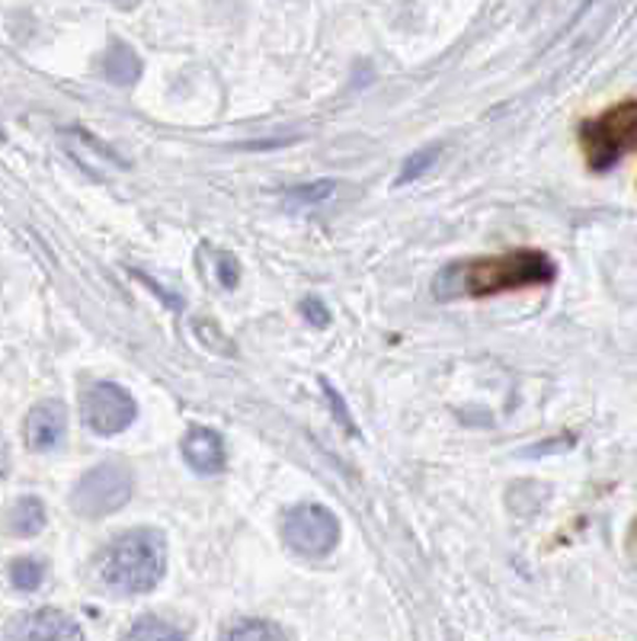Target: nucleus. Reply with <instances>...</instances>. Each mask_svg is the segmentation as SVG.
<instances>
[{"label":"nucleus","mask_w":637,"mask_h":641,"mask_svg":"<svg viewBox=\"0 0 637 641\" xmlns=\"http://www.w3.org/2000/svg\"><path fill=\"white\" fill-rule=\"evenodd\" d=\"M43 578H46V568H43V561H36V558H16V561L10 564V584H13L16 591H23V594L39 591V587H43Z\"/></svg>","instance_id":"nucleus-13"},{"label":"nucleus","mask_w":637,"mask_h":641,"mask_svg":"<svg viewBox=\"0 0 637 641\" xmlns=\"http://www.w3.org/2000/svg\"><path fill=\"white\" fill-rule=\"evenodd\" d=\"M439 154H443V144H429V148H420V151H413L408 161H404V167H401V174H398V186H408L413 180H420L436 161H439Z\"/></svg>","instance_id":"nucleus-14"},{"label":"nucleus","mask_w":637,"mask_h":641,"mask_svg":"<svg viewBox=\"0 0 637 641\" xmlns=\"http://www.w3.org/2000/svg\"><path fill=\"white\" fill-rule=\"evenodd\" d=\"M113 7H119V10H135L141 0H109Z\"/></svg>","instance_id":"nucleus-21"},{"label":"nucleus","mask_w":637,"mask_h":641,"mask_svg":"<svg viewBox=\"0 0 637 641\" xmlns=\"http://www.w3.org/2000/svg\"><path fill=\"white\" fill-rule=\"evenodd\" d=\"M333 189H337V186H333V180H318V184H311V186L288 189L285 196H292V199H298V202H323V199H327Z\"/></svg>","instance_id":"nucleus-17"},{"label":"nucleus","mask_w":637,"mask_h":641,"mask_svg":"<svg viewBox=\"0 0 637 641\" xmlns=\"http://www.w3.org/2000/svg\"><path fill=\"white\" fill-rule=\"evenodd\" d=\"M228 641H273V639H288L285 629H279L267 619H240L237 626H231L222 632Z\"/></svg>","instance_id":"nucleus-12"},{"label":"nucleus","mask_w":637,"mask_h":641,"mask_svg":"<svg viewBox=\"0 0 637 641\" xmlns=\"http://www.w3.org/2000/svg\"><path fill=\"white\" fill-rule=\"evenodd\" d=\"M26 446L33 453H51L64 443L68 436V411L61 401H39L26 417Z\"/></svg>","instance_id":"nucleus-8"},{"label":"nucleus","mask_w":637,"mask_h":641,"mask_svg":"<svg viewBox=\"0 0 637 641\" xmlns=\"http://www.w3.org/2000/svg\"><path fill=\"white\" fill-rule=\"evenodd\" d=\"M3 529L16 539H30V536H39L46 529V504L33 494L13 501L3 513Z\"/></svg>","instance_id":"nucleus-10"},{"label":"nucleus","mask_w":637,"mask_h":641,"mask_svg":"<svg viewBox=\"0 0 637 641\" xmlns=\"http://www.w3.org/2000/svg\"><path fill=\"white\" fill-rule=\"evenodd\" d=\"M180 450L182 458L189 462V468L199 471V475H219L225 468V462H228L225 440L212 427H192V430H186Z\"/></svg>","instance_id":"nucleus-9"},{"label":"nucleus","mask_w":637,"mask_h":641,"mask_svg":"<svg viewBox=\"0 0 637 641\" xmlns=\"http://www.w3.org/2000/svg\"><path fill=\"white\" fill-rule=\"evenodd\" d=\"M132 491H135L132 468L122 462H103L74 485L71 506L84 520H103V516H113L116 510L129 504Z\"/></svg>","instance_id":"nucleus-4"},{"label":"nucleus","mask_w":637,"mask_h":641,"mask_svg":"<svg viewBox=\"0 0 637 641\" xmlns=\"http://www.w3.org/2000/svg\"><path fill=\"white\" fill-rule=\"evenodd\" d=\"M129 639L132 641H182L186 639V632L174 629V626H167V622H161V619H154V616H144V619H138L135 626L129 629Z\"/></svg>","instance_id":"nucleus-15"},{"label":"nucleus","mask_w":637,"mask_h":641,"mask_svg":"<svg viewBox=\"0 0 637 641\" xmlns=\"http://www.w3.org/2000/svg\"><path fill=\"white\" fill-rule=\"evenodd\" d=\"M7 636L23 641H81L84 629L61 609H36V613L20 616L7 629Z\"/></svg>","instance_id":"nucleus-7"},{"label":"nucleus","mask_w":637,"mask_h":641,"mask_svg":"<svg viewBox=\"0 0 637 641\" xmlns=\"http://www.w3.org/2000/svg\"><path fill=\"white\" fill-rule=\"evenodd\" d=\"M557 279L554 260L542 250H509L494 257H464L443 267L433 279V295L439 302L458 299H491L500 292L535 289Z\"/></svg>","instance_id":"nucleus-1"},{"label":"nucleus","mask_w":637,"mask_h":641,"mask_svg":"<svg viewBox=\"0 0 637 641\" xmlns=\"http://www.w3.org/2000/svg\"><path fill=\"white\" fill-rule=\"evenodd\" d=\"M103 71H106V78H109L113 84L129 88V84H135L138 78H141V61H138V55L126 46V43H113L109 51H106Z\"/></svg>","instance_id":"nucleus-11"},{"label":"nucleus","mask_w":637,"mask_h":641,"mask_svg":"<svg viewBox=\"0 0 637 641\" xmlns=\"http://www.w3.org/2000/svg\"><path fill=\"white\" fill-rule=\"evenodd\" d=\"M320 388H323V395H327V401H330V408H333V417L343 423V430H350V433H359V430L353 427V417H350V411L343 408V398L333 392V385H330V382H320Z\"/></svg>","instance_id":"nucleus-18"},{"label":"nucleus","mask_w":637,"mask_h":641,"mask_svg":"<svg viewBox=\"0 0 637 641\" xmlns=\"http://www.w3.org/2000/svg\"><path fill=\"white\" fill-rule=\"evenodd\" d=\"M167 571V543L157 529H132L99 558V574L109 591L138 596L154 591Z\"/></svg>","instance_id":"nucleus-2"},{"label":"nucleus","mask_w":637,"mask_h":641,"mask_svg":"<svg viewBox=\"0 0 637 641\" xmlns=\"http://www.w3.org/2000/svg\"><path fill=\"white\" fill-rule=\"evenodd\" d=\"M302 315H305L308 324H315V327H327L330 324V312H327V305L320 299H305L302 302Z\"/></svg>","instance_id":"nucleus-19"},{"label":"nucleus","mask_w":637,"mask_h":641,"mask_svg":"<svg viewBox=\"0 0 637 641\" xmlns=\"http://www.w3.org/2000/svg\"><path fill=\"white\" fill-rule=\"evenodd\" d=\"M3 475H7V450H3V443H0V481H3Z\"/></svg>","instance_id":"nucleus-22"},{"label":"nucleus","mask_w":637,"mask_h":641,"mask_svg":"<svg viewBox=\"0 0 637 641\" xmlns=\"http://www.w3.org/2000/svg\"><path fill=\"white\" fill-rule=\"evenodd\" d=\"M580 144L595 174L612 171L632 148H637V100H622L602 116L580 126Z\"/></svg>","instance_id":"nucleus-3"},{"label":"nucleus","mask_w":637,"mask_h":641,"mask_svg":"<svg viewBox=\"0 0 637 641\" xmlns=\"http://www.w3.org/2000/svg\"><path fill=\"white\" fill-rule=\"evenodd\" d=\"M215 276H219V282L225 289H237V282H240V264H237V257L228 254V250H219L215 254Z\"/></svg>","instance_id":"nucleus-16"},{"label":"nucleus","mask_w":637,"mask_h":641,"mask_svg":"<svg viewBox=\"0 0 637 641\" xmlns=\"http://www.w3.org/2000/svg\"><path fill=\"white\" fill-rule=\"evenodd\" d=\"M81 413L87 430H93L96 436H116L135 423L138 405L122 385L96 382L81 395Z\"/></svg>","instance_id":"nucleus-6"},{"label":"nucleus","mask_w":637,"mask_h":641,"mask_svg":"<svg viewBox=\"0 0 637 641\" xmlns=\"http://www.w3.org/2000/svg\"><path fill=\"white\" fill-rule=\"evenodd\" d=\"M135 276H138V279H141V282H144V285H148V289H154V292H161L154 279H148V276H141V273H135ZM164 302H167V305H174V308H180V299H174V295H164Z\"/></svg>","instance_id":"nucleus-20"},{"label":"nucleus","mask_w":637,"mask_h":641,"mask_svg":"<svg viewBox=\"0 0 637 641\" xmlns=\"http://www.w3.org/2000/svg\"><path fill=\"white\" fill-rule=\"evenodd\" d=\"M0 138H3V132H0Z\"/></svg>","instance_id":"nucleus-23"},{"label":"nucleus","mask_w":637,"mask_h":641,"mask_svg":"<svg viewBox=\"0 0 637 641\" xmlns=\"http://www.w3.org/2000/svg\"><path fill=\"white\" fill-rule=\"evenodd\" d=\"M282 539L298 555L323 558L340 543V520L320 504L292 506L282 520Z\"/></svg>","instance_id":"nucleus-5"}]
</instances>
